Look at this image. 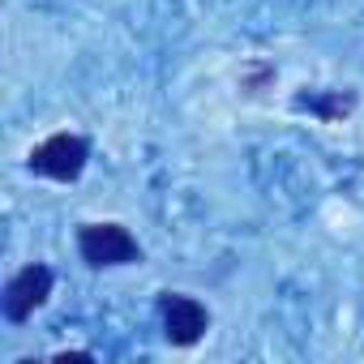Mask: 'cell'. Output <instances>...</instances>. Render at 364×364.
<instances>
[{
    "label": "cell",
    "instance_id": "obj_1",
    "mask_svg": "<svg viewBox=\"0 0 364 364\" xmlns=\"http://www.w3.org/2000/svg\"><path fill=\"white\" fill-rule=\"evenodd\" d=\"M77 253L90 262V266H129L141 257L137 240L129 236V228L120 223H86L77 232Z\"/></svg>",
    "mask_w": 364,
    "mask_h": 364
},
{
    "label": "cell",
    "instance_id": "obj_2",
    "mask_svg": "<svg viewBox=\"0 0 364 364\" xmlns=\"http://www.w3.org/2000/svg\"><path fill=\"white\" fill-rule=\"evenodd\" d=\"M86 154H90V146L77 133H52L43 146L31 150V171L48 176V180H77L86 167Z\"/></svg>",
    "mask_w": 364,
    "mask_h": 364
},
{
    "label": "cell",
    "instance_id": "obj_3",
    "mask_svg": "<svg viewBox=\"0 0 364 364\" xmlns=\"http://www.w3.org/2000/svg\"><path fill=\"white\" fill-rule=\"evenodd\" d=\"M52 296V270L48 266H22L9 283H5V296H0V309H5L9 321H26L43 300Z\"/></svg>",
    "mask_w": 364,
    "mask_h": 364
},
{
    "label": "cell",
    "instance_id": "obj_4",
    "mask_svg": "<svg viewBox=\"0 0 364 364\" xmlns=\"http://www.w3.org/2000/svg\"><path fill=\"white\" fill-rule=\"evenodd\" d=\"M210 326V313L206 304H198L193 296H180V291H167L163 296V334L167 343L176 347H193Z\"/></svg>",
    "mask_w": 364,
    "mask_h": 364
},
{
    "label": "cell",
    "instance_id": "obj_5",
    "mask_svg": "<svg viewBox=\"0 0 364 364\" xmlns=\"http://www.w3.org/2000/svg\"><path fill=\"white\" fill-rule=\"evenodd\" d=\"M296 107H313V112H321V116H343V112H351V95H343V99H317V95H300V99H296Z\"/></svg>",
    "mask_w": 364,
    "mask_h": 364
},
{
    "label": "cell",
    "instance_id": "obj_6",
    "mask_svg": "<svg viewBox=\"0 0 364 364\" xmlns=\"http://www.w3.org/2000/svg\"><path fill=\"white\" fill-rule=\"evenodd\" d=\"M86 360H90V355H86V351H73V355H69V351H65V355H56V364H86Z\"/></svg>",
    "mask_w": 364,
    "mask_h": 364
}]
</instances>
